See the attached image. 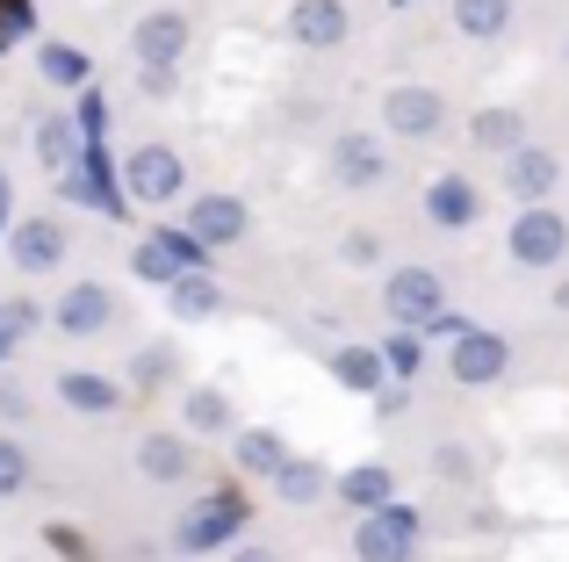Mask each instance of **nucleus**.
Returning a JSON list of instances; mask_svg holds the SVG:
<instances>
[{
  "instance_id": "obj_1",
  "label": "nucleus",
  "mask_w": 569,
  "mask_h": 562,
  "mask_svg": "<svg viewBox=\"0 0 569 562\" xmlns=\"http://www.w3.org/2000/svg\"><path fill=\"white\" fill-rule=\"evenodd\" d=\"M123 188H130V202H144V210L181 202V188H188L181 152H173V144H130L123 152Z\"/></svg>"
},
{
  "instance_id": "obj_2",
  "label": "nucleus",
  "mask_w": 569,
  "mask_h": 562,
  "mask_svg": "<svg viewBox=\"0 0 569 562\" xmlns=\"http://www.w3.org/2000/svg\"><path fill=\"white\" fill-rule=\"evenodd\" d=\"M202 260H209V245H194L188 231H144L138 239V253H130V274L138 281H159V289H173L181 274H202Z\"/></svg>"
},
{
  "instance_id": "obj_3",
  "label": "nucleus",
  "mask_w": 569,
  "mask_h": 562,
  "mask_svg": "<svg viewBox=\"0 0 569 562\" xmlns=\"http://www.w3.org/2000/svg\"><path fill=\"white\" fill-rule=\"evenodd\" d=\"M188 43H194V29H188L181 8H152V14H138V29H130V58H138V72H173L188 58Z\"/></svg>"
},
{
  "instance_id": "obj_4",
  "label": "nucleus",
  "mask_w": 569,
  "mask_h": 562,
  "mask_svg": "<svg viewBox=\"0 0 569 562\" xmlns=\"http://www.w3.org/2000/svg\"><path fill=\"white\" fill-rule=\"evenodd\" d=\"M238 526H246V505H238V498H202V505H188L181 520H173V555H217Z\"/></svg>"
},
{
  "instance_id": "obj_5",
  "label": "nucleus",
  "mask_w": 569,
  "mask_h": 562,
  "mask_svg": "<svg viewBox=\"0 0 569 562\" xmlns=\"http://www.w3.org/2000/svg\"><path fill=\"white\" fill-rule=\"evenodd\" d=\"M382 310L403 324V332H426V324L447 310V289H440V274H432V268H397V274L382 281Z\"/></svg>"
},
{
  "instance_id": "obj_6",
  "label": "nucleus",
  "mask_w": 569,
  "mask_h": 562,
  "mask_svg": "<svg viewBox=\"0 0 569 562\" xmlns=\"http://www.w3.org/2000/svg\"><path fill=\"white\" fill-rule=\"evenodd\" d=\"M353 555L361 562H411L418 555V512L411 505H382L353 526Z\"/></svg>"
},
{
  "instance_id": "obj_7",
  "label": "nucleus",
  "mask_w": 569,
  "mask_h": 562,
  "mask_svg": "<svg viewBox=\"0 0 569 562\" xmlns=\"http://www.w3.org/2000/svg\"><path fill=\"white\" fill-rule=\"evenodd\" d=\"M109 318H116V289L109 281H66V295L51 303V332H66V339L109 332Z\"/></svg>"
},
{
  "instance_id": "obj_8",
  "label": "nucleus",
  "mask_w": 569,
  "mask_h": 562,
  "mask_svg": "<svg viewBox=\"0 0 569 562\" xmlns=\"http://www.w3.org/2000/svg\"><path fill=\"white\" fill-rule=\"evenodd\" d=\"M66 224H58V217H22V224L8 231V260L22 274H58L66 268Z\"/></svg>"
},
{
  "instance_id": "obj_9",
  "label": "nucleus",
  "mask_w": 569,
  "mask_h": 562,
  "mask_svg": "<svg viewBox=\"0 0 569 562\" xmlns=\"http://www.w3.org/2000/svg\"><path fill=\"white\" fill-rule=\"evenodd\" d=\"M447 368H455L461 390H483V382H498L505 368H512V347H505L498 332H476V324H469V332L447 347Z\"/></svg>"
},
{
  "instance_id": "obj_10",
  "label": "nucleus",
  "mask_w": 569,
  "mask_h": 562,
  "mask_svg": "<svg viewBox=\"0 0 569 562\" xmlns=\"http://www.w3.org/2000/svg\"><path fill=\"white\" fill-rule=\"evenodd\" d=\"M246 224H252V217H246V202H238V195H188V239L194 245H209V253H217V245H238V239H246Z\"/></svg>"
},
{
  "instance_id": "obj_11",
  "label": "nucleus",
  "mask_w": 569,
  "mask_h": 562,
  "mask_svg": "<svg viewBox=\"0 0 569 562\" xmlns=\"http://www.w3.org/2000/svg\"><path fill=\"white\" fill-rule=\"evenodd\" d=\"M512 260L519 268H556V260L569 253V224L556 210H519V224H512Z\"/></svg>"
},
{
  "instance_id": "obj_12",
  "label": "nucleus",
  "mask_w": 569,
  "mask_h": 562,
  "mask_svg": "<svg viewBox=\"0 0 569 562\" xmlns=\"http://www.w3.org/2000/svg\"><path fill=\"white\" fill-rule=\"evenodd\" d=\"M440 123L447 101L432 87H389L382 94V130H397V138H440Z\"/></svg>"
},
{
  "instance_id": "obj_13",
  "label": "nucleus",
  "mask_w": 569,
  "mask_h": 562,
  "mask_svg": "<svg viewBox=\"0 0 569 562\" xmlns=\"http://www.w3.org/2000/svg\"><path fill=\"white\" fill-rule=\"evenodd\" d=\"M556 181H562V167H556V152H541V144H519V152L505 159V188H512L527 210H548Z\"/></svg>"
},
{
  "instance_id": "obj_14",
  "label": "nucleus",
  "mask_w": 569,
  "mask_h": 562,
  "mask_svg": "<svg viewBox=\"0 0 569 562\" xmlns=\"http://www.w3.org/2000/svg\"><path fill=\"white\" fill-rule=\"evenodd\" d=\"M347 29H353L347 0H296L289 8V37L303 51H332V43H347Z\"/></svg>"
},
{
  "instance_id": "obj_15",
  "label": "nucleus",
  "mask_w": 569,
  "mask_h": 562,
  "mask_svg": "<svg viewBox=\"0 0 569 562\" xmlns=\"http://www.w3.org/2000/svg\"><path fill=\"white\" fill-rule=\"evenodd\" d=\"M58 404L80 419H109V411H123V382L94 375V368H58Z\"/></svg>"
},
{
  "instance_id": "obj_16",
  "label": "nucleus",
  "mask_w": 569,
  "mask_h": 562,
  "mask_svg": "<svg viewBox=\"0 0 569 562\" xmlns=\"http://www.w3.org/2000/svg\"><path fill=\"white\" fill-rule=\"evenodd\" d=\"M426 217H432L440 231H469L476 217H483V195H476L469 173H440V181L426 188Z\"/></svg>"
},
{
  "instance_id": "obj_17",
  "label": "nucleus",
  "mask_w": 569,
  "mask_h": 562,
  "mask_svg": "<svg viewBox=\"0 0 569 562\" xmlns=\"http://www.w3.org/2000/svg\"><path fill=\"white\" fill-rule=\"evenodd\" d=\"M138 476L144 483H181V476H194V440L188 433H144L138 440Z\"/></svg>"
},
{
  "instance_id": "obj_18",
  "label": "nucleus",
  "mask_w": 569,
  "mask_h": 562,
  "mask_svg": "<svg viewBox=\"0 0 569 562\" xmlns=\"http://www.w3.org/2000/svg\"><path fill=\"white\" fill-rule=\"evenodd\" d=\"M332 173H339L347 188H382L389 159H382V144L368 138V130H347V138L332 144Z\"/></svg>"
},
{
  "instance_id": "obj_19",
  "label": "nucleus",
  "mask_w": 569,
  "mask_h": 562,
  "mask_svg": "<svg viewBox=\"0 0 569 562\" xmlns=\"http://www.w3.org/2000/svg\"><path fill=\"white\" fill-rule=\"evenodd\" d=\"M332 491L347 498L361 520H368V512H382V505H397V476H389L382 462H361V469H347V476H332Z\"/></svg>"
},
{
  "instance_id": "obj_20",
  "label": "nucleus",
  "mask_w": 569,
  "mask_h": 562,
  "mask_svg": "<svg viewBox=\"0 0 569 562\" xmlns=\"http://www.w3.org/2000/svg\"><path fill=\"white\" fill-rule=\"evenodd\" d=\"M332 382L353 397H382L389 390V368H382V347H339L332 353Z\"/></svg>"
},
{
  "instance_id": "obj_21",
  "label": "nucleus",
  "mask_w": 569,
  "mask_h": 562,
  "mask_svg": "<svg viewBox=\"0 0 569 562\" xmlns=\"http://www.w3.org/2000/svg\"><path fill=\"white\" fill-rule=\"evenodd\" d=\"M231 419H238V411H231V397H223V390H209V382H202V390H181V433L188 440L231 433Z\"/></svg>"
},
{
  "instance_id": "obj_22",
  "label": "nucleus",
  "mask_w": 569,
  "mask_h": 562,
  "mask_svg": "<svg viewBox=\"0 0 569 562\" xmlns=\"http://www.w3.org/2000/svg\"><path fill=\"white\" fill-rule=\"evenodd\" d=\"M37 72L51 87H66V94H87V80H94V58L80 51V43H37Z\"/></svg>"
},
{
  "instance_id": "obj_23",
  "label": "nucleus",
  "mask_w": 569,
  "mask_h": 562,
  "mask_svg": "<svg viewBox=\"0 0 569 562\" xmlns=\"http://www.w3.org/2000/svg\"><path fill=\"white\" fill-rule=\"evenodd\" d=\"M325 491H332V476H325V462H310V454H289V462L274 469V498L281 505H318Z\"/></svg>"
},
{
  "instance_id": "obj_24",
  "label": "nucleus",
  "mask_w": 569,
  "mask_h": 562,
  "mask_svg": "<svg viewBox=\"0 0 569 562\" xmlns=\"http://www.w3.org/2000/svg\"><path fill=\"white\" fill-rule=\"evenodd\" d=\"M167 310H173V318H181V324H202V318H217V310H223V289H217V274H181V281H173V289H167Z\"/></svg>"
},
{
  "instance_id": "obj_25",
  "label": "nucleus",
  "mask_w": 569,
  "mask_h": 562,
  "mask_svg": "<svg viewBox=\"0 0 569 562\" xmlns=\"http://www.w3.org/2000/svg\"><path fill=\"white\" fill-rule=\"evenodd\" d=\"M469 144H476V152H505V159H512L519 144H527V123H519V109H476Z\"/></svg>"
},
{
  "instance_id": "obj_26",
  "label": "nucleus",
  "mask_w": 569,
  "mask_h": 562,
  "mask_svg": "<svg viewBox=\"0 0 569 562\" xmlns=\"http://www.w3.org/2000/svg\"><path fill=\"white\" fill-rule=\"evenodd\" d=\"M231 454H238V469H246V476H267V483H274V469H281V462H289V448H281L274 425H252V433H238V440H231Z\"/></svg>"
},
{
  "instance_id": "obj_27",
  "label": "nucleus",
  "mask_w": 569,
  "mask_h": 562,
  "mask_svg": "<svg viewBox=\"0 0 569 562\" xmlns=\"http://www.w3.org/2000/svg\"><path fill=\"white\" fill-rule=\"evenodd\" d=\"M80 152H87V144H80V130H72V116H43V123H37V159L51 173H72Z\"/></svg>"
},
{
  "instance_id": "obj_28",
  "label": "nucleus",
  "mask_w": 569,
  "mask_h": 562,
  "mask_svg": "<svg viewBox=\"0 0 569 562\" xmlns=\"http://www.w3.org/2000/svg\"><path fill=\"white\" fill-rule=\"evenodd\" d=\"M455 29L476 37V43L505 37V29H512V0H455Z\"/></svg>"
},
{
  "instance_id": "obj_29",
  "label": "nucleus",
  "mask_w": 569,
  "mask_h": 562,
  "mask_svg": "<svg viewBox=\"0 0 569 562\" xmlns=\"http://www.w3.org/2000/svg\"><path fill=\"white\" fill-rule=\"evenodd\" d=\"M173 361H181L173 347H144L138 361H130V382H138V390H167V382H173Z\"/></svg>"
},
{
  "instance_id": "obj_30",
  "label": "nucleus",
  "mask_w": 569,
  "mask_h": 562,
  "mask_svg": "<svg viewBox=\"0 0 569 562\" xmlns=\"http://www.w3.org/2000/svg\"><path fill=\"white\" fill-rule=\"evenodd\" d=\"M382 368H389L397 382H411L418 368H426V339H418V332H397V339L382 347Z\"/></svg>"
},
{
  "instance_id": "obj_31",
  "label": "nucleus",
  "mask_w": 569,
  "mask_h": 562,
  "mask_svg": "<svg viewBox=\"0 0 569 562\" xmlns=\"http://www.w3.org/2000/svg\"><path fill=\"white\" fill-rule=\"evenodd\" d=\"M29 37H37V8H29V0H0V58Z\"/></svg>"
},
{
  "instance_id": "obj_32",
  "label": "nucleus",
  "mask_w": 569,
  "mask_h": 562,
  "mask_svg": "<svg viewBox=\"0 0 569 562\" xmlns=\"http://www.w3.org/2000/svg\"><path fill=\"white\" fill-rule=\"evenodd\" d=\"M37 324H51V310H37L29 295H8V303H0V332H8V347H14V339H29Z\"/></svg>"
},
{
  "instance_id": "obj_33",
  "label": "nucleus",
  "mask_w": 569,
  "mask_h": 562,
  "mask_svg": "<svg viewBox=\"0 0 569 562\" xmlns=\"http://www.w3.org/2000/svg\"><path fill=\"white\" fill-rule=\"evenodd\" d=\"M22 483H29V454H22V440L0 433V498H14Z\"/></svg>"
},
{
  "instance_id": "obj_34",
  "label": "nucleus",
  "mask_w": 569,
  "mask_h": 562,
  "mask_svg": "<svg viewBox=\"0 0 569 562\" xmlns=\"http://www.w3.org/2000/svg\"><path fill=\"white\" fill-rule=\"evenodd\" d=\"M339 260H347V268H376L382 239H376V231H347V239H339Z\"/></svg>"
},
{
  "instance_id": "obj_35",
  "label": "nucleus",
  "mask_w": 569,
  "mask_h": 562,
  "mask_svg": "<svg viewBox=\"0 0 569 562\" xmlns=\"http://www.w3.org/2000/svg\"><path fill=\"white\" fill-rule=\"evenodd\" d=\"M0 419H8V425H22V419H29V390H22L14 375H0Z\"/></svg>"
},
{
  "instance_id": "obj_36",
  "label": "nucleus",
  "mask_w": 569,
  "mask_h": 562,
  "mask_svg": "<svg viewBox=\"0 0 569 562\" xmlns=\"http://www.w3.org/2000/svg\"><path fill=\"white\" fill-rule=\"evenodd\" d=\"M43 541H51L58 555H87V534H80V526H66V520H58V526H43Z\"/></svg>"
},
{
  "instance_id": "obj_37",
  "label": "nucleus",
  "mask_w": 569,
  "mask_h": 562,
  "mask_svg": "<svg viewBox=\"0 0 569 562\" xmlns=\"http://www.w3.org/2000/svg\"><path fill=\"white\" fill-rule=\"evenodd\" d=\"M8 231H14V181L0 173V239H8Z\"/></svg>"
},
{
  "instance_id": "obj_38",
  "label": "nucleus",
  "mask_w": 569,
  "mask_h": 562,
  "mask_svg": "<svg viewBox=\"0 0 569 562\" xmlns=\"http://www.w3.org/2000/svg\"><path fill=\"white\" fill-rule=\"evenodd\" d=\"M138 87H144L152 101H167V94H173V72H138Z\"/></svg>"
},
{
  "instance_id": "obj_39",
  "label": "nucleus",
  "mask_w": 569,
  "mask_h": 562,
  "mask_svg": "<svg viewBox=\"0 0 569 562\" xmlns=\"http://www.w3.org/2000/svg\"><path fill=\"white\" fill-rule=\"evenodd\" d=\"M440 469H447L455 483H469V454H461V448H440Z\"/></svg>"
},
{
  "instance_id": "obj_40",
  "label": "nucleus",
  "mask_w": 569,
  "mask_h": 562,
  "mask_svg": "<svg viewBox=\"0 0 569 562\" xmlns=\"http://www.w3.org/2000/svg\"><path fill=\"white\" fill-rule=\"evenodd\" d=\"M231 562H281V555H274V549H260V541H238Z\"/></svg>"
},
{
  "instance_id": "obj_41",
  "label": "nucleus",
  "mask_w": 569,
  "mask_h": 562,
  "mask_svg": "<svg viewBox=\"0 0 569 562\" xmlns=\"http://www.w3.org/2000/svg\"><path fill=\"white\" fill-rule=\"evenodd\" d=\"M556 310H569V281H562V289H556Z\"/></svg>"
},
{
  "instance_id": "obj_42",
  "label": "nucleus",
  "mask_w": 569,
  "mask_h": 562,
  "mask_svg": "<svg viewBox=\"0 0 569 562\" xmlns=\"http://www.w3.org/2000/svg\"><path fill=\"white\" fill-rule=\"evenodd\" d=\"M0 361H8V332H0Z\"/></svg>"
},
{
  "instance_id": "obj_43",
  "label": "nucleus",
  "mask_w": 569,
  "mask_h": 562,
  "mask_svg": "<svg viewBox=\"0 0 569 562\" xmlns=\"http://www.w3.org/2000/svg\"><path fill=\"white\" fill-rule=\"evenodd\" d=\"M397 8H411V0H397Z\"/></svg>"
}]
</instances>
